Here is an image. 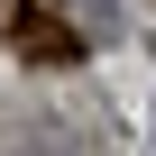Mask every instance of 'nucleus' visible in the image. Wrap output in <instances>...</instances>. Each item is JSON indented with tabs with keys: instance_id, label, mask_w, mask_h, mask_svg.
I'll return each instance as SVG.
<instances>
[{
	"instance_id": "f03ea898",
	"label": "nucleus",
	"mask_w": 156,
	"mask_h": 156,
	"mask_svg": "<svg viewBox=\"0 0 156 156\" xmlns=\"http://www.w3.org/2000/svg\"><path fill=\"white\" fill-rule=\"evenodd\" d=\"M0 19H9V9H0Z\"/></svg>"
},
{
	"instance_id": "f257e3e1",
	"label": "nucleus",
	"mask_w": 156,
	"mask_h": 156,
	"mask_svg": "<svg viewBox=\"0 0 156 156\" xmlns=\"http://www.w3.org/2000/svg\"><path fill=\"white\" fill-rule=\"evenodd\" d=\"M64 9H73V28H83V37H92V46H101V37H110V0H64Z\"/></svg>"
}]
</instances>
